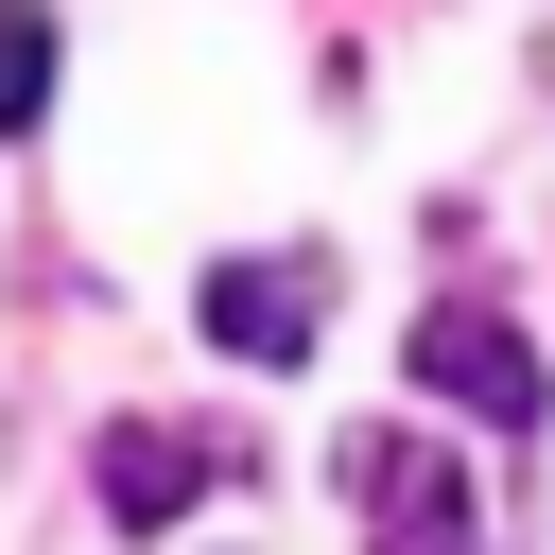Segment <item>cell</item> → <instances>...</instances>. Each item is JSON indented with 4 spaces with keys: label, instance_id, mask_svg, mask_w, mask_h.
I'll use <instances>...</instances> for the list:
<instances>
[{
    "label": "cell",
    "instance_id": "cell-1",
    "mask_svg": "<svg viewBox=\"0 0 555 555\" xmlns=\"http://www.w3.org/2000/svg\"><path fill=\"white\" fill-rule=\"evenodd\" d=\"M399 382H416V399H451V416H503V434H538V416H555V364H538L486 295H434V312H416V347H399Z\"/></svg>",
    "mask_w": 555,
    "mask_h": 555
},
{
    "label": "cell",
    "instance_id": "cell-2",
    "mask_svg": "<svg viewBox=\"0 0 555 555\" xmlns=\"http://www.w3.org/2000/svg\"><path fill=\"white\" fill-rule=\"evenodd\" d=\"M208 347L225 364H312V330H330V260H208Z\"/></svg>",
    "mask_w": 555,
    "mask_h": 555
},
{
    "label": "cell",
    "instance_id": "cell-3",
    "mask_svg": "<svg viewBox=\"0 0 555 555\" xmlns=\"http://www.w3.org/2000/svg\"><path fill=\"white\" fill-rule=\"evenodd\" d=\"M225 468H260V451H243V434H173V416H121L87 486H104V520H121V538H156V520H173L191 486H225Z\"/></svg>",
    "mask_w": 555,
    "mask_h": 555
},
{
    "label": "cell",
    "instance_id": "cell-4",
    "mask_svg": "<svg viewBox=\"0 0 555 555\" xmlns=\"http://www.w3.org/2000/svg\"><path fill=\"white\" fill-rule=\"evenodd\" d=\"M347 486H364L382 555H468V486H451V451H416V434H347Z\"/></svg>",
    "mask_w": 555,
    "mask_h": 555
},
{
    "label": "cell",
    "instance_id": "cell-5",
    "mask_svg": "<svg viewBox=\"0 0 555 555\" xmlns=\"http://www.w3.org/2000/svg\"><path fill=\"white\" fill-rule=\"evenodd\" d=\"M52 121V0H0V139Z\"/></svg>",
    "mask_w": 555,
    "mask_h": 555
}]
</instances>
